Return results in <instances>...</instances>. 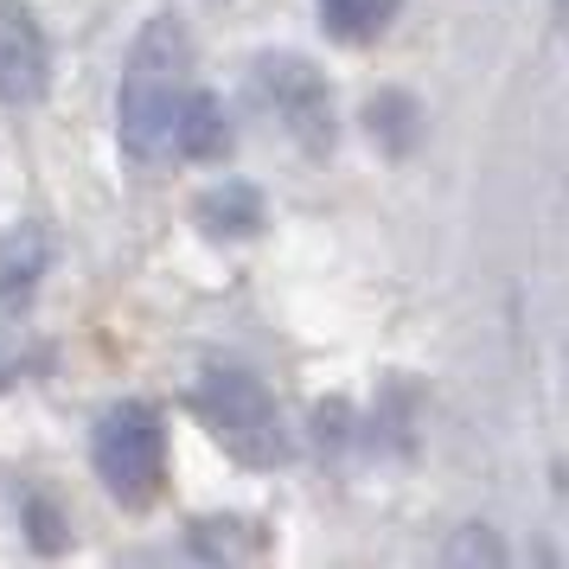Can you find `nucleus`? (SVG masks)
Here are the masks:
<instances>
[{
  "label": "nucleus",
  "instance_id": "1",
  "mask_svg": "<svg viewBox=\"0 0 569 569\" xmlns=\"http://www.w3.org/2000/svg\"><path fill=\"white\" fill-rule=\"evenodd\" d=\"M186 90H192V32L173 13H160L134 32L122 90H116V129L134 167H154L173 148V116H180Z\"/></svg>",
  "mask_w": 569,
  "mask_h": 569
},
{
  "label": "nucleus",
  "instance_id": "2",
  "mask_svg": "<svg viewBox=\"0 0 569 569\" xmlns=\"http://www.w3.org/2000/svg\"><path fill=\"white\" fill-rule=\"evenodd\" d=\"M186 403L192 416L206 422L211 436L231 448L237 461L250 467H269L288 455V436H282V410H276V397L262 385L250 365H231V359H211L192 390H186Z\"/></svg>",
  "mask_w": 569,
  "mask_h": 569
},
{
  "label": "nucleus",
  "instance_id": "3",
  "mask_svg": "<svg viewBox=\"0 0 569 569\" xmlns=\"http://www.w3.org/2000/svg\"><path fill=\"white\" fill-rule=\"evenodd\" d=\"M90 461H97V480L109 487L116 506L148 512L167 492V416L141 397L109 403L90 429Z\"/></svg>",
  "mask_w": 569,
  "mask_h": 569
},
{
  "label": "nucleus",
  "instance_id": "4",
  "mask_svg": "<svg viewBox=\"0 0 569 569\" xmlns=\"http://www.w3.org/2000/svg\"><path fill=\"white\" fill-rule=\"evenodd\" d=\"M250 83H257V97L269 103V116L282 122V134L308 160H327L339 148L333 83L320 78V64H308L301 52H262L257 71H250Z\"/></svg>",
  "mask_w": 569,
  "mask_h": 569
},
{
  "label": "nucleus",
  "instance_id": "5",
  "mask_svg": "<svg viewBox=\"0 0 569 569\" xmlns=\"http://www.w3.org/2000/svg\"><path fill=\"white\" fill-rule=\"evenodd\" d=\"M52 90V46L39 20L27 13V0H0V103L32 109Z\"/></svg>",
  "mask_w": 569,
  "mask_h": 569
},
{
  "label": "nucleus",
  "instance_id": "6",
  "mask_svg": "<svg viewBox=\"0 0 569 569\" xmlns=\"http://www.w3.org/2000/svg\"><path fill=\"white\" fill-rule=\"evenodd\" d=\"M192 218H199V231L218 237V243H243V237H257L262 224H269V206H262V192L250 180H218L192 199Z\"/></svg>",
  "mask_w": 569,
  "mask_h": 569
},
{
  "label": "nucleus",
  "instance_id": "7",
  "mask_svg": "<svg viewBox=\"0 0 569 569\" xmlns=\"http://www.w3.org/2000/svg\"><path fill=\"white\" fill-rule=\"evenodd\" d=\"M269 525H257V518H192L186 525V550L199 557V563H257V557H269Z\"/></svg>",
  "mask_w": 569,
  "mask_h": 569
},
{
  "label": "nucleus",
  "instance_id": "8",
  "mask_svg": "<svg viewBox=\"0 0 569 569\" xmlns=\"http://www.w3.org/2000/svg\"><path fill=\"white\" fill-rule=\"evenodd\" d=\"M173 148L186 160H224L231 154V116L211 90H186L180 116H173Z\"/></svg>",
  "mask_w": 569,
  "mask_h": 569
},
{
  "label": "nucleus",
  "instance_id": "9",
  "mask_svg": "<svg viewBox=\"0 0 569 569\" xmlns=\"http://www.w3.org/2000/svg\"><path fill=\"white\" fill-rule=\"evenodd\" d=\"M365 134H371L390 160H410L416 141H422V103H416L410 90H378V97L365 103Z\"/></svg>",
  "mask_w": 569,
  "mask_h": 569
},
{
  "label": "nucleus",
  "instance_id": "10",
  "mask_svg": "<svg viewBox=\"0 0 569 569\" xmlns=\"http://www.w3.org/2000/svg\"><path fill=\"white\" fill-rule=\"evenodd\" d=\"M46 269H52V237L39 224H20V231L0 237V301H27Z\"/></svg>",
  "mask_w": 569,
  "mask_h": 569
},
{
  "label": "nucleus",
  "instance_id": "11",
  "mask_svg": "<svg viewBox=\"0 0 569 569\" xmlns=\"http://www.w3.org/2000/svg\"><path fill=\"white\" fill-rule=\"evenodd\" d=\"M313 7H320L327 39H339V46H378L403 0H313Z\"/></svg>",
  "mask_w": 569,
  "mask_h": 569
},
{
  "label": "nucleus",
  "instance_id": "12",
  "mask_svg": "<svg viewBox=\"0 0 569 569\" xmlns=\"http://www.w3.org/2000/svg\"><path fill=\"white\" fill-rule=\"evenodd\" d=\"M20 512H27V538H32V550H46V557H58V550L71 543L64 506H58L52 492H27V499H20Z\"/></svg>",
  "mask_w": 569,
  "mask_h": 569
},
{
  "label": "nucleus",
  "instance_id": "13",
  "mask_svg": "<svg viewBox=\"0 0 569 569\" xmlns=\"http://www.w3.org/2000/svg\"><path fill=\"white\" fill-rule=\"evenodd\" d=\"M506 550L487 538V531H461V538L448 543V563H499Z\"/></svg>",
  "mask_w": 569,
  "mask_h": 569
},
{
  "label": "nucleus",
  "instance_id": "14",
  "mask_svg": "<svg viewBox=\"0 0 569 569\" xmlns=\"http://www.w3.org/2000/svg\"><path fill=\"white\" fill-rule=\"evenodd\" d=\"M0 385H7V365H0Z\"/></svg>",
  "mask_w": 569,
  "mask_h": 569
}]
</instances>
